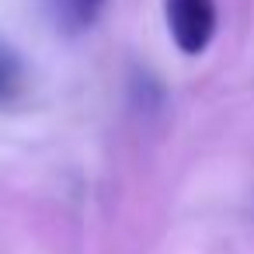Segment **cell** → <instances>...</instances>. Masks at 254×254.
Masks as SVG:
<instances>
[{"label": "cell", "instance_id": "cell-1", "mask_svg": "<svg viewBox=\"0 0 254 254\" xmlns=\"http://www.w3.org/2000/svg\"><path fill=\"white\" fill-rule=\"evenodd\" d=\"M164 14H167V32L185 56H198L209 49L219 25L216 0H164Z\"/></svg>", "mask_w": 254, "mask_h": 254}, {"label": "cell", "instance_id": "cell-2", "mask_svg": "<svg viewBox=\"0 0 254 254\" xmlns=\"http://www.w3.org/2000/svg\"><path fill=\"white\" fill-rule=\"evenodd\" d=\"M108 7V0H49V11H53V21L56 28L77 35V32H87L101 11Z\"/></svg>", "mask_w": 254, "mask_h": 254}, {"label": "cell", "instance_id": "cell-3", "mask_svg": "<svg viewBox=\"0 0 254 254\" xmlns=\"http://www.w3.org/2000/svg\"><path fill=\"white\" fill-rule=\"evenodd\" d=\"M21 80H25V66H21L18 53L0 39V101H7L11 94H18Z\"/></svg>", "mask_w": 254, "mask_h": 254}]
</instances>
